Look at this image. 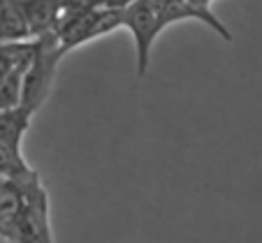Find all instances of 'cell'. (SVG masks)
Here are the masks:
<instances>
[{"mask_svg":"<svg viewBox=\"0 0 262 243\" xmlns=\"http://www.w3.org/2000/svg\"><path fill=\"white\" fill-rule=\"evenodd\" d=\"M63 56L65 54L60 49V40L56 33H47L42 37H35V56L24 75L21 107L37 114V109L51 95V88H54V81H56V69H58V63Z\"/></svg>","mask_w":262,"mask_h":243,"instance_id":"1","label":"cell"},{"mask_svg":"<svg viewBox=\"0 0 262 243\" xmlns=\"http://www.w3.org/2000/svg\"><path fill=\"white\" fill-rule=\"evenodd\" d=\"M123 28V10L93 7V10H65L56 23V35L60 40L63 54L93 42L98 37Z\"/></svg>","mask_w":262,"mask_h":243,"instance_id":"2","label":"cell"},{"mask_svg":"<svg viewBox=\"0 0 262 243\" xmlns=\"http://www.w3.org/2000/svg\"><path fill=\"white\" fill-rule=\"evenodd\" d=\"M21 183H24L26 192V206L12 243H54L49 220V195H47L37 172L24 179Z\"/></svg>","mask_w":262,"mask_h":243,"instance_id":"3","label":"cell"},{"mask_svg":"<svg viewBox=\"0 0 262 243\" xmlns=\"http://www.w3.org/2000/svg\"><path fill=\"white\" fill-rule=\"evenodd\" d=\"M123 26L135 37V51H137V75L144 77L148 72V58L156 37L163 33L158 19V10L151 0H135L130 7L123 10Z\"/></svg>","mask_w":262,"mask_h":243,"instance_id":"4","label":"cell"},{"mask_svg":"<svg viewBox=\"0 0 262 243\" xmlns=\"http://www.w3.org/2000/svg\"><path fill=\"white\" fill-rule=\"evenodd\" d=\"M24 183L14 179H0V238L3 241H14V234L24 215Z\"/></svg>","mask_w":262,"mask_h":243,"instance_id":"5","label":"cell"},{"mask_svg":"<svg viewBox=\"0 0 262 243\" xmlns=\"http://www.w3.org/2000/svg\"><path fill=\"white\" fill-rule=\"evenodd\" d=\"M19 5L28 19L30 33L35 40V37H42L47 33H56V23L60 19L65 0H19Z\"/></svg>","mask_w":262,"mask_h":243,"instance_id":"6","label":"cell"},{"mask_svg":"<svg viewBox=\"0 0 262 243\" xmlns=\"http://www.w3.org/2000/svg\"><path fill=\"white\" fill-rule=\"evenodd\" d=\"M0 35H3V44L33 40L28 19L21 10L19 0H0Z\"/></svg>","mask_w":262,"mask_h":243,"instance_id":"7","label":"cell"},{"mask_svg":"<svg viewBox=\"0 0 262 243\" xmlns=\"http://www.w3.org/2000/svg\"><path fill=\"white\" fill-rule=\"evenodd\" d=\"M33 56H35V40L0 44V84L7 79V75L16 65H30Z\"/></svg>","mask_w":262,"mask_h":243,"instance_id":"8","label":"cell"},{"mask_svg":"<svg viewBox=\"0 0 262 243\" xmlns=\"http://www.w3.org/2000/svg\"><path fill=\"white\" fill-rule=\"evenodd\" d=\"M26 69H28V65H16L10 75H7V79L0 84V111H10V109L21 107Z\"/></svg>","mask_w":262,"mask_h":243,"instance_id":"9","label":"cell"},{"mask_svg":"<svg viewBox=\"0 0 262 243\" xmlns=\"http://www.w3.org/2000/svg\"><path fill=\"white\" fill-rule=\"evenodd\" d=\"M102 7H109V10H125L135 3V0H100Z\"/></svg>","mask_w":262,"mask_h":243,"instance_id":"10","label":"cell"},{"mask_svg":"<svg viewBox=\"0 0 262 243\" xmlns=\"http://www.w3.org/2000/svg\"><path fill=\"white\" fill-rule=\"evenodd\" d=\"M186 3H190V5H195V7H202V10H209L213 0H186Z\"/></svg>","mask_w":262,"mask_h":243,"instance_id":"11","label":"cell"},{"mask_svg":"<svg viewBox=\"0 0 262 243\" xmlns=\"http://www.w3.org/2000/svg\"><path fill=\"white\" fill-rule=\"evenodd\" d=\"M0 44H3V35H0Z\"/></svg>","mask_w":262,"mask_h":243,"instance_id":"12","label":"cell"}]
</instances>
